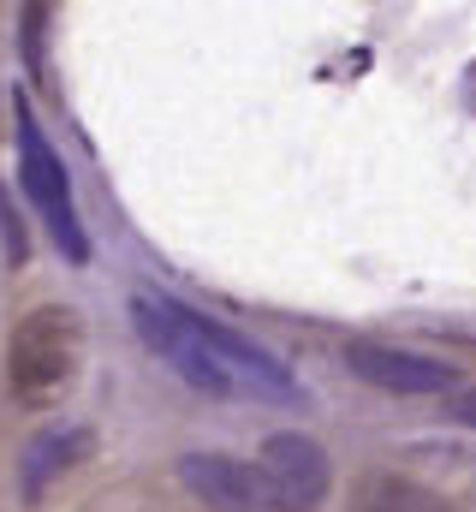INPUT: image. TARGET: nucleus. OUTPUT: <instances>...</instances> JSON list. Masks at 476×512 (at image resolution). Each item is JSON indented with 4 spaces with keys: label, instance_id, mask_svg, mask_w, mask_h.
<instances>
[{
    "label": "nucleus",
    "instance_id": "obj_1",
    "mask_svg": "<svg viewBox=\"0 0 476 512\" xmlns=\"http://www.w3.org/2000/svg\"><path fill=\"white\" fill-rule=\"evenodd\" d=\"M84 358V328L66 304H36L30 316L12 322L6 334V387L24 405H48L60 399Z\"/></svg>",
    "mask_w": 476,
    "mask_h": 512
},
{
    "label": "nucleus",
    "instance_id": "obj_2",
    "mask_svg": "<svg viewBox=\"0 0 476 512\" xmlns=\"http://www.w3.org/2000/svg\"><path fill=\"white\" fill-rule=\"evenodd\" d=\"M131 322H137L143 346L185 387H197L209 399H238L233 376L221 370V358H215V346L203 334V310H191V304H179L167 292H131Z\"/></svg>",
    "mask_w": 476,
    "mask_h": 512
},
{
    "label": "nucleus",
    "instance_id": "obj_3",
    "mask_svg": "<svg viewBox=\"0 0 476 512\" xmlns=\"http://www.w3.org/2000/svg\"><path fill=\"white\" fill-rule=\"evenodd\" d=\"M18 185H24V197L36 203V215H42L48 239L60 245V256H66V262H90V233H84V221H78L66 161H60V149L42 137L30 102H18Z\"/></svg>",
    "mask_w": 476,
    "mask_h": 512
},
{
    "label": "nucleus",
    "instance_id": "obj_4",
    "mask_svg": "<svg viewBox=\"0 0 476 512\" xmlns=\"http://www.w3.org/2000/svg\"><path fill=\"white\" fill-rule=\"evenodd\" d=\"M256 465H262V477H268L280 512H316L328 501V489H334V459H328V447H322L316 435H304V429L268 435L262 453H256Z\"/></svg>",
    "mask_w": 476,
    "mask_h": 512
},
{
    "label": "nucleus",
    "instance_id": "obj_5",
    "mask_svg": "<svg viewBox=\"0 0 476 512\" xmlns=\"http://www.w3.org/2000/svg\"><path fill=\"white\" fill-rule=\"evenodd\" d=\"M346 370L357 382L381 387V393H459V370L447 358H423V352H405V346H387V340H346Z\"/></svg>",
    "mask_w": 476,
    "mask_h": 512
},
{
    "label": "nucleus",
    "instance_id": "obj_6",
    "mask_svg": "<svg viewBox=\"0 0 476 512\" xmlns=\"http://www.w3.org/2000/svg\"><path fill=\"white\" fill-rule=\"evenodd\" d=\"M179 483L197 501H209L215 512H280L262 465L233 459V453H185L179 459Z\"/></svg>",
    "mask_w": 476,
    "mask_h": 512
},
{
    "label": "nucleus",
    "instance_id": "obj_7",
    "mask_svg": "<svg viewBox=\"0 0 476 512\" xmlns=\"http://www.w3.org/2000/svg\"><path fill=\"white\" fill-rule=\"evenodd\" d=\"M90 453H96V429H84V423H66V429L36 435L24 447V495H42L48 477H66V471L90 465Z\"/></svg>",
    "mask_w": 476,
    "mask_h": 512
},
{
    "label": "nucleus",
    "instance_id": "obj_8",
    "mask_svg": "<svg viewBox=\"0 0 476 512\" xmlns=\"http://www.w3.org/2000/svg\"><path fill=\"white\" fill-rule=\"evenodd\" d=\"M352 512H453L447 495L423 489L417 477H399V471H375L363 477L352 495Z\"/></svg>",
    "mask_w": 476,
    "mask_h": 512
},
{
    "label": "nucleus",
    "instance_id": "obj_9",
    "mask_svg": "<svg viewBox=\"0 0 476 512\" xmlns=\"http://www.w3.org/2000/svg\"><path fill=\"white\" fill-rule=\"evenodd\" d=\"M0 251H6V262L18 268L24 256H30V239H24V221L12 215V203H6V191H0Z\"/></svg>",
    "mask_w": 476,
    "mask_h": 512
},
{
    "label": "nucleus",
    "instance_id": "obj_10",
    "mask_svg": "<svg viewBox=\"0 0 476 512\" xmlns=\"http://www.w3.org/2000/svg\"><path fill=\"white\" fill-rule=\"evenodd\" d=\"M447 417L465 423V429H476V387H459V393L447 399Z\"/></svg>",
    "mask_w": 476,
    "mask_h": 512
}]
</instances>
